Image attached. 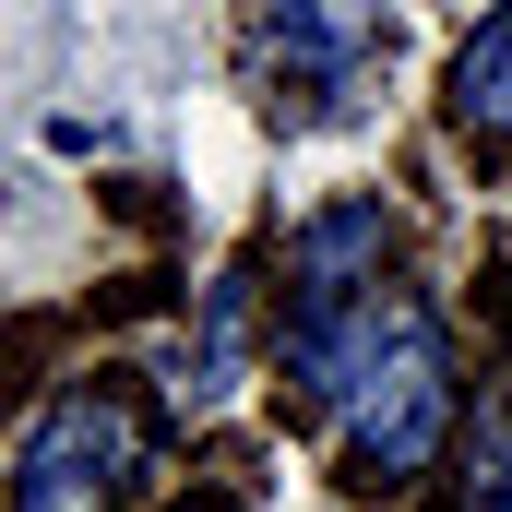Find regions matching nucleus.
<instances>
[{"instance_id":"f257e3e1","label":"nucleus","mask_w":512,"mask_h":512,"mask_svg":"<svg viewBox=\"0 0 512 512\" xmlns=\"http://www.w3.org/2000/svg\"><path fill=\"white\" fill-rule=\"evenodd\" d=\"M346 465L370 489H405L453 441V346L417 298H346Z\"/></svg>"},{"instance_id":"f03ea898","label":"nucleus","mask_w":512,"mask_h":512,"mask_svg":"<svg viewBox=\"0 0 512 512\" xmlns=\"http://www.w3.org/2000/svg\"><path fill=\"white\" fill-rule=\"evenodd\" d=\"M155 465V417L120 382H72L36 405L12 453V512H120V489Z\"/></svg>"},{"instance_id":"7ed1b4c3","label":"nucleus","mask_w":512,"mask_h":512,"mask_svg":"<svg viewBox=\"0 0 512 512\" xmlns=\"http://www.w3.org/2000/svg\"><path fill=\"white\" fill-rule=\"evenodd\" d=\"M382 251H393V215H382V191H358V203H322V215L298 227V310L370 298L358 274H382Z\"/></svg>"},{"instance_id":"20e7f679","label":"nucleus","mask_w":512,"mask_h":512,"mask_svg":"<svg viewBox=\"0 0 512 512\" xmlns=\"http://www.w3.org/2000/svg\"><path fill=\"white\" fill-rule=\"evenodd\" d=\"M370 36H382V0H274V48L298 72H358Z\"/></svg>"},{"instance_id":"39448f33","label":"nucleus","mask_w":512,"mask_h":512,"mask_svg":"<svg viewBox=\"0 0 512 512\" xmlns=\"http://www.w3.org/2000/svg\"><path fill=\"white\" fill-rule=\"evenodd\" d=\"M453 120L477 131V143H512V0L453 48Z\"/></svg>"},{"instance_id":"423d86ee","label":"nucleus","mask_w":512,"mask_h":512,"mask_svg":"<svg viewBox=\"0 0 512 512\" xmlns=\"http://www.w3.org/2000/svg\"><path fill=\"white\" fill-rule=\"evenodd\" d=\"M239 334H251V274H215L203 286V346L179 358V393L191 405H215V393L239 382Z\"/></svg>"},{"instance_id":"0eeeda50","label":"nucleus","mask_w":512,"mask_h":512,"mask_svg":"<svg viewBox=\"0 0 512 512\" xmlns=\"http://www.w3.org/2000/svg\"><path fill=\"white\" fill-rule=\"evenodd\" d=\"M465 512H512V417H477L465 441Z\"/></svg>"},{"instance_id":"6e6552de","label":"nucleus","mask_w":512,"mask_h":512,"mask_svg":"<svg viewBox=\"0 0 512 512\" xmlns=\"http://www.w3.org/2000/svg\"><path fill=\"white\" fill-rule=\"evenodd\" d=\"M203 512H239V501H227V489H215V501H203Z\"/></svg>"}]
</instances>
